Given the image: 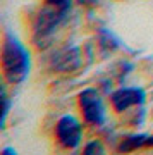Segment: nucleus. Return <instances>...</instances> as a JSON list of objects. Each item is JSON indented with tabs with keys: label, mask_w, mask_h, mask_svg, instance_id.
<instances>
[{
	"label": "nucleus",
	"mask_w": 153,
	"mask_h": 155,
	"mask_svg": "<svg viewBox=\"0 0 153 155\" xmlns=\"http://www.w3.org/2000/svg\"><path fill=\"white\" fill-rule=\"evenodd\" d=\"M29 69H31L29 50L12 33H5L2 43V71L5 81L11 84L22 83L29 74Z\"/></svg>",
	"instance_id": "obj_1"
},
{
	"label": "nucleus",
	"mask_w": 153,
	"mask_h": 155,
	"mask_svg": "<svg viewBox=\"0 0 153 155\" xmlns=\"http://www.w3.org/2000/svg\"><path fill=\"white\" fill-rule=\"evenodd\" d=\"M69 12L71 11H64V9L50 5V4H45V7L36 14L33 21V41L36 43L38 48L48 47L55 31L67 19Z\"/></svg>",
	"instance_id": "obj_2"
},
{
	"label": "nucleus",
	"mask_w": 153,
	"mask_h": 155,
	"mask_svg": "<svg viewBox=\"0 0 153 155\" xmlns=\"http://www.w3.org/2000/svg\"><path fill=\"white\" fill-rule=\"evenodd\" d=\"M79 109L83 112V117L91 126H103L107 119V109H105L102 95L95 88H86L77 95Z\"/></svg>",
	"instance_id": "obj_3"
},
{
	"label": "nucleus",
	"mask_w": 153,
	"mask_h": 155,
	"mask_svg": "<svg viewBox=\"0 0 153 155\" xmlns=\"http://www.w3.org/2000/svg\"><path fill=\"white\" fill-rule=\"evenodd\" d=\"M55 136L64 148H77L83 141V126L74 116L66 114L55 124Z\"/></svg>",
	"instance_id": "obj_4"
},
{
	"label": "nucleus",
	"mask_w": 153,
	"mask_h": 155,
	"mask_svg": "<svg viewBox=\"0 0 153 155\" xmlns=\"http://www.w3.org/2000/svg\"><path fill=\"white\" fill-rule=\"evenodd\" d=\"M145 100H146V93L139 86H122L110 95L112 107L119 114L129 110L131 107H141L145 104Z\"/></svg>",
	"instance_id": "obj_5"
},
{
	"label": "nucleus",
	"mask_w": 153,
	"mask_h": 155,
	"mask_svg": "<svg viewBox=\"0 0 153 155\" xmlns=\"http://www.w3.org/2000/svg\"><path fill=\"white\" fill-rule=\"evenodd\" d=\"M50 66L57 72H72L79 69L81 66L79 47H64V48L57 50L50 59Z\"/></svg>",
	"instance_id": "obj_6"
},
{
	"label": "nucleus",
	"mask_w": 153,
	"mask_h": 155,
	"mask_svg": "<svg viewBox=\"0 0 153 155\" xmlns=\"http://www.w3.org/2000/svg\"><path fill=\"white\" fill-rule=\"evenodd\" d=\"M143 147H150V134H132L127 136L120 141L117 147L119 152H132V150L143 148Z\"/></svg>",
	"instance_id": "obj_7"
},
{
	"label": "nucleus",
	"mask_w": 153,
	"mask_h": 155,
	"mask_svg": "<svg viewBox=\"0 0 153 155\" xmlns=\"http://www.w3.org/2000/svg\"><path fill=\"white\" fill-rule=\"evenodd\" d=\"M84 153L86 155H91V153H105V147L102 145L100 140H93L84 147Z\"/></svg>",
	"instance_id": "obj_8"
},
{
	"label": "nucleus",
	"mask_w": 153,
	"mask_h": 155,
	"mask_svg": "<svg viewBox=\"0 0 153 155\" xmlns=\"http://www.w3.org/2000/svg\"><path fill=\"white\" fill-rule=\"evenodd\" d=\"M100 41H102V47H105L107 50H114L115 47H117V40H114V36H112V33H109V31H102V38H100Z\"/></svg>",
	"instance_id": "obj_9"
},
{
	"label": "nucleus",
	"mask_w": 153,
	"mask_h": 155,
	"mask_svg": "<svg viewBox=\"0 0 153 155\" xmlns=\"http://www.w3.org/2000/svg\"><path fill=\"white\" fill-rule=\"evenodd\" d=\"M2 104H4V110H2V127H4L5 126V121H7L9 109H11V102H9V97H7L5 90H2Z\"/></svg>",
	"instance_id": "obj_10"
},
{
	"label": "nucleus",
	"mask_w": 153,
	"mask_h": 155,
	"mask_svg": "<svg viewBox=\"0 0 153 155\" xmlns=\"http://www.w3.org/2000/svg\"><path fill=\"white\" fill-rule=\"evenodd\" d=\"M45 4H50V5L59 7V9H64V11H71L72 0H45Z\"/></svg>",
	"instance_id": "obj_11"
},
{
	"label": "nucleus",
	"mask_w": 153,
	"mask_h": 155,
	"mask_svg": "<svg viewBox=\"0 0 153 155\" xmlns=\"http://www.w3.org/2000/svg\"><path fill=\"white\" fill-rule=\"evenodd\" d=\"M77 2H79L81 5H95L98 0H77Z\"/></svg>",
	"instance_id": "obj_12"
},
{
	"label": "nucleus",
	"mask_w": 153,
	"mask_h": 155,
	"mask_svg": "<svg viewBox=\"0 0 153 155\" xmlns=\"http://www.w3.org/2000/svg\"><path fill=\"white\" fill-rule=\"evenodd\" d=\"M2 153L4 155H12V153H16V150L14 148H4L2 150Z\"/></svg>",
	"instance_id": "obj_13"
}]
</instances>
